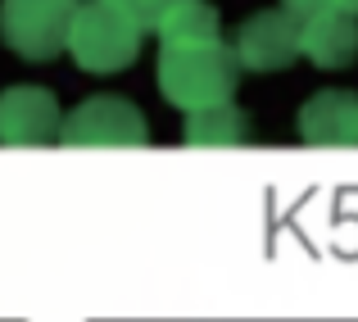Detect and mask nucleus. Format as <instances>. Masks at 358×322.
<instances>
[{
    "mask_svg": "<svg viewBox=\"0 0 358 322\" xmlns=\"http://www.w3.org/2000/svg\"><path fill=\"white\" fill-rule=\"evenodd\" d=\"M241 82V59L227 41H182L159 50V91L182 113L231 105Z\"/></svg>",
    "mask_w": 358,
    "mask_h": 322,
    "instance_id": "nucleus-1",
    "label": "nucleus"
},
{
    "mask_svg": "<svg viewBox=\"0 0 358 322\" xmlns=\"http://www.w3.org/2000/svg\"><path fill=\"white\" fill-rule=\"evenodd\" d=\"M299 46L317 69H350L358 59V18L341 14V9H322V14L304 18Z\"/></svg>",
    "mask_w": 358,
    "mask_h": 322,
    "instance_id": "nucleus-8",
    "label": "nucleus"
},
{
    "mask_svg": "<svg viewBox=\"0 0 358 322\" xmlns=\"http://www.w3.org/2000/svg\"><path fill=\"white\" fill-rule=\"evenodd\" d=\"M64 127L55 91L45 87H9L0 91V146H45Z\"/></svg>",
    "mask_w": 358,
    "mask_h": 322,
    "instance_id": "nucleus-6",
    "label": "nucleus"
},
{
    "mask_svg": "<svg viewBox=\"0 0 358 322\" xmlns=\"http://www.w3.org/2000/svg\"><path fill=\"white\" fill-rule=\"evenodd\" d=\"M69 55L87 73H127L141 55V27L127 23L105 0H82L69 27Z\"/></svg>",
    "mask_w": 358,
    "mask_h": 322,
    "instance_id": "nucleus-2",
    "label": "nucleus"
},
{
    "mask_svg": "<svg viewBox=\"0 0 358 322\" xmlns=\"http://www.w3.org/2000/svg\"><path fill=\"white\" fill-rule=\"evenodd\" d=\"M105 5L118 9L127 23H136L141 32H145V27H159V23H164V14L173 5H182V0H105Z\"/></svg>",
    "mask_w": 358,
    "mask_h": 322,
    "instance_id": "nucleus-11",
    "label": "nucleus"
},
{
    "mask_svg": "<svg viewBox=\"0 0 358 322\" xmlns=\"http://www.w3.org/2000/svg\"><path fill=\"white\" fill-rule=\"evenodd\" d=\"M78 5H82V0H78Z\"/></svg>",
    "mask_w": 358,
    "mask_h": 322,
    "instance_id": "nucleus-14",
    "label": "nucleus"
},
{
    "mask_svg": "<svg viewBox=\"0 0 358 322\" xmlns=\"http://www.w3.org/2000/svg\"><path fill=\"white\" fill-rule=\"evenodd\" d=\"M281 9H286L290 18H299V23H304V18L322 14V9H331V5H327V0H281Z\"/></svg>",
    "mask_w": 358,
    "mask_h": 322,
    "instance_id": "nucleus-12",
    "label": "nucleus"
},
{
    "mask_svg": "<svg viewBox=\"0 0 358 322\" xmlns=\"http://www.w3.org/2000/svg\"><path fill=\"white\" fill-rule=\"evenodd\" d=\"M299 32H304V23L290 18L281 5L277 9H259V14H250L236 27L231 50H236L241 69H250V73H281V69H290V64L304 55Z\"/></svg>",
    "mask_w": 358,
    "mask_h": 322,
    "instance_id": "nucleus-5",
    "label": "nucleus"
},
{
    "mask_svg": "<svg viewBox=\"0 0 358 322\" xmlns=\"http://www.w3.org/2000/svg\"><path fill=\"white\" fill-rule=\"evenodd\" d=\"M182 141L195 150H213V146H245L250 141V118L236 105H213V109H195L182 122Z\"/></svg>",
    "mask_w": 358,
    "mask_h": 322,
    "instance_id": "nucleus-9",
    "label": "nucleus"
},
{
    "mask_svg": "<svg viewBox=\"0 0 358 322\" xmlns=\"http://www.w3.org/2000/svg\"><path fill=\"white\" fill-rule=\"evenodd\" d=\"M299 136L308 146H358V96L313 91L299 109Z\"/></svg>",
    "mask_w": 358,
    "mask_h": 322,
    "instance_id": "nucleus-7",
    "label": "nucleus"
},
{
    "mask_svg": "<svg viewBox=\"0 0 358 322\" xmlns=\"http://www.w3.org/2000/svg\"><path fill=\"white\" fill-rule=\"evenodd\" d=\"M59 141L73 150H136L150 141V127L127 96H91L64 118Z\"/></svg>",
    "mask_w": 358,
    "mask_h": 322,
    "instance_id": "nucleus-4",
    "label": "nucleus"
},
{
    "mask_svg": "<svg viewBox=\"0 0 358 322\" xmlns=\"http://www.w3.org/2000/svg\"><path fill=\"white\" fill-rule=\"evenodd\" d=\"M331 9H341V14H350V18H358V0H327Z\"/></svg>",
    "mask_w": 358,
    "mask_h": 322,
    "instance_id": "nucleus-13",
    "label": "nucleus"
},
{
    "mask_svg": "<svg viewBox=\"0 0 358 322\" xmlns=\"http://www.w3.org/2000/svg\"><path fill=\"white\" fill-rule=\"evenodd\" d=\"M155 32L164 46H182V41H218L222 27H218V9L209 0H182L164 14V23Z\"/></svg>",
    "mask_w": 358,
    "mask_h": 322,
    "instance_id": "nucleus-10",
    "label": "nucleus"
},
{
    "mask_svg": "<svg viewBox=\"0 0 358 322\" xmlns=\"http://www.w3.org/2000/svg\"><path fill=\"white\" fill-rule=\"evenodd\" d=\"M78 0H0V41L32 64L69 50Z\"/></svg>",
    "mask_w": 358,
    "mask_h": 322,
    "instance_id": "nucleus-3",
    "label": "nucleus"
}]
</instances>
